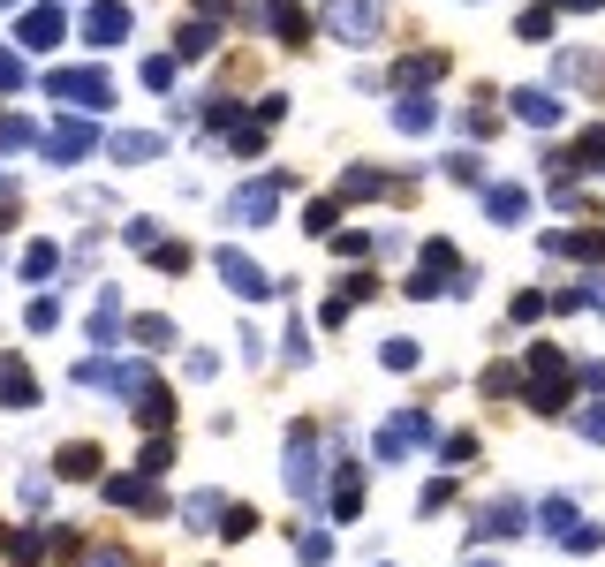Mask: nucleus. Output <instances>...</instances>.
<instances>
[{
	"label": "nucleus",
	"instance_id": "f257e3e1",
	"mask_svg": "<svg viewBox=\"0 0 605 567\" xmlns=\"http://www.w3.org/2000/svg\"><path fill=\"white\" fill-rule=\"evenodd\" d=\"M280 189H288V174H265V182L235 189V197H227V220H235V227H258V220H273V212H280Z\"/></svg>",
	"mask_w": 605,
	"mask_h": 567
},
{
	"label": "nucleus",
	"instance_id": "f03ea898",
	"mask_svg": "<svg viewBox=\"0 0 605 567\" xmlns=\"http://www.w3.org/2000/svg\"><path fill=\"white\" fill-rule=\"evenodd\" d=\"M212 265H220V280L242 295V303H265V295H280L273 280H265V265H258V258H242V250H212Z\"/></svg>",
	"mask_w": 605,
	"mask_h": 567
},
{
	"label": "nucleus",
	"instance_id": "7ed1b4c3",
	"mask_svg": "<svg viewBox=\"0 0 605 567\" xmlns=\"http://www.w3.org/2000/svg\"><path fill=\"white\" fill-rule=\"evenodd\" d=\"M46 91H53V99H76V106H114V84H106V69H53Z\"/></svg>",
	"mask_w": 605,
	"mask_h": 567
},
{
	"label": "nucleus",
	"instance_id": "20e7f679",
	"mask_svg": "<svg viewBox=\"0 0 605 567\" xmlns=\"http://www.w3.org/2000/svg\"><path fill=\"white\" fill-rule=\"evenodd\" d=\"M288 492L295 499H318V439L303 424L288 431Z\"/></svg>",
	"mask_w": 605,
	"mask_h": 567
},
{
	"label": "nucleus",
	"instance_id": "39448f33",
	"mask_svg": "<svg viewBox=\"0 0 605 567\" xmlns=\"http://www.w3.org/2000/svg\"><path fill=\"white\" fill-rule=\"evenodd\" d=\"M560 114H568L560 91H545V84H522L515 91V121H522V129H560Z\"/></svg>",
	"mask_w": 605,
	"mask_h": 567
},
{
	"label": "nucleus",
	"instance_id": "423d86ee",
	"mask_svg": "<svg viewBox=\"0 0 605 567\" xmlns=\"http://www.w3.org/2000/svg\"><path fill=\"white\" fill-rule=\"evenodd\" d=\"M333 31H341V38H356V46H363V38H379V0H333Z\"/></svg>",
	"mask_w": 605,
	"mask_h": 567
},
{
	"label": "nucleus",
	"instance_id": "0eeeda50",
	"mask_svg": "<svg viewBox=\"0 0 605 567\" xmlns=\"http://www.w3.org/2000/svg\"><path fill=\"white\" fill-rule=\"evenodd\" d=\"M84 38H91V46H121V38H129V8H121V0L84 8Z\"/></svg>",
	"mask_w": 605,
	"mask_h": 567
},
{
	"label": "nucleus",
	"instance_id": "6e6552de",
	"mask_svg": "<svg viewBox=\"0 0 605 567\" xmlns=\"http://www.w3.org/2000/svg\"><path fill=\"white\" fill-rule=\"evenodd\" d=\"M416 439H432V416H401V424H386L379 431V462H401Z\"/></svg>",
	"mask_w": 605,
	"mask_h": 567
},
{
	"label": "nucleus",
	"instance_id": "1a4fd4ad",
	"mask_svg": "<svg viewBox=\"0 0 605 567\" xmlns=\"http://www.w3.org/2000/svg\"><path fill=\"white\" fill-rule=\"evenodd\" d=\"M61 31H69L61 8H31V16L16 23V46H61Z\"/></svg>",
	"mask_w": 605,
	"mask_h": 567
},
{
	"label": "nucleus",
	"instance_id": "9d476101",
	"mask_svg": "<svg viewBox=\"0 0 605 567\" xmlns=\"http://www.w3.org/2000/svg\"><path fill=\"white\" fill-rule=\"evenodd\" d=\"M31 401H38V378L8 356V363H0V409H31Z\"/></svg>",
	"mask_w": 605,
	"mask_h": 567
},
{
	"label": "nucleus",
	"instance_id": "9b49d317",
	"mask_svg": "<svg viewBox=\"0 0 605 567\" xmlns=\"http://www.w3.org/2000/svg\"><path fill=\"white\" fill-rule=\"evenodd\" d=\"M91 144H99V137H91V121H61V129L46 137V159H84Z\"/></svg>",
	"mask_w": 605,
	"mask_h": 567
},
{
	"label": "nucleus",
	"instance_id": "f8f14e48",
	"mask_svg": "<svg viewBox=\"0 0 605 567\" xmlns=\"http://www.w3.org/2000/svg\"><path fill=\"white\" fill-rule=\"evenodd\" d=\"M522 522H530V515H522V499H492V507L477 515V530L484 537H522Z\"/></svg>",
	"mask_w": 605,
	"mask_h": 567
},
{
	"label": "nucleus",
	"instance_id": "ddd939ff",
	"mask_svg": "<svg viewBox=\"0 0 605 567\" xmlns=\"http://www.w3.org/2000/svg\"><path fill=\"white\" fill-rule=\"evenodd\" d=\"M394 129H401V137H432V129H439V106L432 99H401L394 106Z\"/></svg>",
	"mask_w": 605,
	"mask_h": 567
},
{
	"label": "nucleus",
	"instance_id": "4468645a",
	"mask_svg": "<svg viewBox=\"0 0 605 567\" xmlns=\"http://www.w3.org/2000/svg\"><path fill=\"white\" fill-rule=\"evenodd\" d=\"M484 212H492V220H500V227H515L522 212H530V197H522L515 182H500V189H484Z\"/></svg>",
	"mask_w": 605,
	"mask_h": 567
},
{
	"label": "nucleus",
	"instance_id": "2eb2a0df",
	"mask_svg": "<svg viewBox=\"0 0 605 567\" xmlns=\"http://www.w3.org/2000/svg\"><path fill=\"white\" fill-rule=\"evenodd\" d=\"M167 152V137H152V129H129V137H114V159H129V167H144V159Z\"/></svg>",
	"mask_w": 605,
	"mask_h": 567
},
{
	"label": "nucleus",
	"instance_id": "dca6fc26",
	"mask_svg": "<svg viewBox=\"0 0 605 567\" xmlns=\"http://www.w3.org/2000/svg\"><path fill=\"white\" fill-rule=\"evenodd\" d=\"M575 522H583V515H575V499H568V492H553L545 507H537V530H553V537H568Z\"/></svg>",
	"mask_w": 605,
	"mask_h": 567
},
{
	"label": "nucleus",
	"instance_id": "f3484780",
	"mask_svg": "<svg viewBox=\"0 0 605 567\" xmlns=\"http://www.w3.org/2000/svg\"><path fill=\"white\" fill-rule=\"evenodd\" d=\"M61 477H99V447H91V439H69V447H61Z\"/></svg>",
	"mask_w": 605,
	"mask_h": 567
},
{
	"label": "nucleus",
	"instance_id": "a211bd4d",
	"mask_svg": "<svg viewBox=\"0 0 605 567\" xmlns=\"http://www.w3.org/2000/svg\"><path fill=\"white\" fill-rule=\"evenodd\" d=\"M114 326H121V295H114V288H99V310H91V341L106 348V341H114Z\"/></svg>",
	"mask_w": 605,
	"mask_h": 567
},
{
	"label": "nucleus",
	"instance_id": "6ab92c4d",
	"mask_svg": "<svg viewBox=\"0 0 605 567\" xmlns=\"http://www.w3.org/2000/svg\"><path fill=\"white\" fill-rule=\"evenodd\" d=\"M106 499H114V507H159L144 477H114V484H106Z\"/></svg>",
	"mask_w": 605,
	"mask_h": 567
},
{
	"label": "nucleus",
	"instance_id": "aec40b11",
	"mask_svg": "<svg viewBox=\"0 0 605 567\" xmlns=\"http://www.w3.org/2000/svg\"><path fill=\"white\" fill-rule=\"evenodd\" d=\"M447 76V53H424V61H401V84H439Z\"/></svg>",
	"mask_w": 605,
	"mask_h": 567
},
{
	"label": "nucleus",
	"instance_id": "412c9836",
	"mask_svg": "<svg viewBox=\"0 0 605 567\" xmlns=\"http://www.w3.org/2000/svg\"><path fill=\"white\" fill-rule=\"evenodd\" d=\"M174 53H182V61H205L212 53V23H190V31L174 38Z\"/></svg>",
	"mask_w": 605,
	"mask_h": 567
},
{
	"label": "nucleus",
	"instance_id": "4be33fe9",
	"mask_svg": "<svg viewBox=\"0 0 605 567\" xmlns=\"http://www.w3.org/2000/svg\"><path fill=\"white\" fill-rule=\"evenodd\" d=\"M386 189V174H371V167H348L341 174V197H379Z\"/></svg>",
	"mask_w": 605,
	"mask_h": 567
},
{
	"label": "nucleus",
	"instance_id": "5701e85b",
	"mask_svg": "<svg viewBox=\"0 0 605 567\" xmlns=\"http://www.w3.org/2000/svg\"><path fill=\"white\" fill-rule=\"evenodd\" d=\"M23 326H31V333H53V326H61V303H53V295H38V303L23 310Z\"/></svg>",
	"mask_w": 605,
	"mask_h": 567
},
{
	"label": "nucleus",
	"instance_id": "b1692460",
	"mask_svg": "<svg viewBox=\"0 0 605 567\" xmlns=\"http://www.w3.org/2000/svg\"><path fill=\"white\" fill-rule=\"evenodd\" d=\"M53 265H61V250H53V242H31V250H23V273H31V280H46Z\"/></svg>",
	"mask_w": 605,
	"mask_h": 567
},
{
	"label": "nucleus",
	"instance_id": "393cba45",
	"mask_svg": "<svg viewBox=\"0 0 605 567\" xmlns=\"http://www.w3.org/2000/svg\"><path fill=\"white\" fill-rule=\"evenodd\" d=\"M379 363H386V371H416V341H401V333H394V341L379 348Z\"/></svg>",
	"mask_w": 605,
	"mask_h": 567
},
{
	"label": "nucleus",
	"instance_id": "a878e982",
	"mask_svg": "<svg viewBox=\"0 0 605 567\" xmlns=\"http://www.w3.org/2000/svg\"><path fill=\"white\" fill-rule=\"evenodd\" d=\"M137 416H144V424H167V416H174V401H167V394H152V386H144V394H137Z\"/></svg>",
	"mask_w": 605,
	"mask_h": 567
},
{
	"label": "nucleus",
	"instance_id": "bb28decb",
	"mask_svg": "<svg viewBox=\"0 0 605 567\" xmlns=\"http://www.w3.org/2000/svg\"><path fill=\"white\" fill-rule=\"evenodd\" d=\"M356 507H363V484L341 477V484H333V515H356Z\"/></svg>",
	"mask_w": 605,
	"mask_h": 567
},
{
	"label": "nucleus",
	"instance_id": "cd10ccee",
	"mask_svg": "<svg viewBox=\"0 0 605 567\" xmlns=\"http://www.w3.org/2000/svg\"><path fill=\"white\" fill-rule=\"evenodd\" d=\"M182 515H190V522H197V530H205V522H220V492H197V499H190V507H182Z\"/></svg>",
	"mask_w": 605,
	"mask_h": 567
},
{
	"label": "nucleus",
	"instance_id": "c85d7f7f",
	"mask_svg": "<svg viewBox=\"0 0 605 567\" xmlns=\"http://www.w3.org/2000/svg\"><path fill=\"white\" fill-rule=\"evenodd\" d=\"M560 545H568V552H598V545H605V537H598V522H575V530H568V537H560Z\"/></svg>",
	"mask_w": 605,
	"mask_h": 567
},
{
	"label": "nucleus",
	"instance_id": "c756f323",
	"mask_svg": "<svg viewBox=\"0 0 605 567\" xmlns=\"http://www.w3.org/2000/svg\"><path fill=\"white\" fill-rule=\"evenodd\" d=\"M137 341H144V348H167L174 326H167V318H137Z\"/></svg>",
	"mask_w": 605,
	"mask_h": 567
},
{
	"label": "nucleus",
	"instance_id": "7c9ffc66",
	"mask_svg": "<svg viewBox=\"0 0 605 567\" xmlns=\"http://www.w3.org/2000/svg\"><path fill=\"white\" fill-rule=\"evenodd\" d=\"M144 84H152V91L174 84V61H167V53H152V61H144Z\"/></svg>",
	"mask_w": 605,
	"mask_h": 567
},
{
	"label": "nucleus",
	"instance_id": "2f4dec72",
	"mask_svg": "<svg viewBox=\"0 0 605 567\" xmlns=\"http://www.w3.org/2000/svg\"><path fill=\"white\" fill-rule=\"evenodd\" d=\"M522 38H553V8H530V16H522Z\"/></svg>",
	"mask_w": 605,
	"mask_h": 567
},
{
	"label": "nucleus",
	"instance_id": "473e14b6",
	"mask_svg": "<svg viewBox=\"0 0 605 567\" xmlns=\"http://www.w3.org/2000/svg\"><path fill=\"white\" fill-rule=\"evenodd\" d=\"M590 159H605V129H590V137H583V152H575L568 167H590Z\"/></svg>",
	"mask_w": 605,
	"mask_h": 567
},
{
	"label": "nucleus",
	"instance_id": "72a5a7b5",
	"mask_svg": "<svg viewBox=\"0 0 605 567\" xmlns=\"http://www.w3.org/2000/svg\"><path fill=\"white\" fill-rule=\"evenodd\" d=\"M23 84V61H16V53H0V91H16Z\"/></svg>",
	"mask_w": 605,
	"mask_h": 567
},
{
	"label": "nucleus",
	"instance_id": "f704fd0d",
	"mask_svg": "<svg viewBox=\"0 0 605 567\" xmlns=\"http://www.w3.org/2000/svg\"><path fill=\"white\" fill-rule=\"evenodd\" d=\"M583 439H598V447H605V409H583Z\"/></svg>",
	"mask_w": 605,
	"mask_h": 567
},
{
	"label": "nucleus",
	"instance_id": "c9c22d12",
	"mask_svg": "<svg viewBox=\"0 0 605 567\" xmlns=\"http://www.w3.org/2000/svg\"><path fill=\"white\" fill-rule=\"evenodd\" d=\"M91 567H129V560H121V552H91Z\"/></svg>",
	"mask_w": 605,
	"mask_h": 567
},
{
	"label": "nucleus",
	"instance_id": "e433bc0d",
	"mask_svg": "<svg viewBox=\"0 0 605 567\" xmlns=\"http://www.w3.org/2000/svg\"><path fill=\"white\" fill-rule=\"evenodd\" d=\"M568 8H598V0H568Z\"/></svg>",
	"mask_w": 605,
	"mask_h": 567
},
{
	"label": "nucleus",
	"instance_id": "4c0bfd02",
	"mask_svg": "<svg viewBox=\"0 0 605 567\" xmlns=\"http://www.w3.org/2000/svg\"><path fill=\"white\" fill-rule=\"evenodd\" d=\"M0 189H8V167H0Z\"/></svg>",
	"mask_w": 605,
	"mask_h": 567
},
{
	"label": "nucleus",
	"instance_id": "58836bf2",
	"mask_svg": "<svg viewBox=\"0 0 605 567\" xmlns=\"http://www.w3.org/2000/svg\"><path fill=\"white\" fill-rule=\"evenodd\" d=\"M477 567H492V560H477Z\"/></svg>",
	"mask_w": 605,
	"mask_h": 567
},
{
	"label": "nucleus",
	"instance_id": "ea45409f",
	"mask_svg": "<svg viewBox=\"0 0 605 567\" xmlns=\"http://www.w3.org/2000/svg\"><path fill=\"white\" fill-rule=\"evenodd\" d=\"M469 8H477V0H469Z\"/></svg>",
	"mask_w": 605,
	"mask_h": 567
}]
</instances>
